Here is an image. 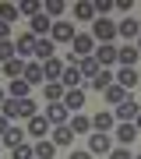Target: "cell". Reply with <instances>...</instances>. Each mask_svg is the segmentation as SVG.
<instances>
[{"mask_svg": "<svg viewBox=\"0 0 141 159\" xmlns=\"http://www.w3.org/2000/svg\"><path fill=\"white\" fill-rule=\"evenodd\" d=\"M0 106H4V89H0Z\"/></svg>", "mask_w": 141, "mask_h": 159, "instance_id": "f6af8a7d", "label": "cell"}, {"mask_svg": "<svg viewBox=\"0 0 141 159\" xmlns=\"http://www.w3.org/2000/svg\"><path fill=\"white\" fill-rule=\"evenodd\" d=\"M74 18H81V21H95V4H88V0L74 4Z\"/></svg>", "mask_w": 141, "mask_h": 159, "instance_id": "ffe728a7", "label": "cell"}, {"mask_svg": "<svg viewBox=\"0 0 141 159\" xmlns=\"http://www.w3.org/2000/svg\"><path fill=\"white\" fill-rule=\"evenodd\" d=\"M4 142L11 145V148H18V145H25V131H18V127H7V134H4Z\"/></svg>", "mask_w": 141, "mask_h": 159, "instance_id": "1f68e13d", "label": "cell"}, {"mask_svg": "<svg viewBox=\"0 0 141 159\" xmlns=\"http://www.w3.org/2000/svg\"><path fill=\"white\" fill-rule=\"evenodd\" d=\"M138 25H141V21H138Z\"/></svg>", "mask_w": 141, "mask_h": 159, "instance_id": "c3c4849f", "label": "cell"}, {"mask_svg": "<svg viewBox=\"0 0 141 159\" xmlns=\"http://www.w3.org/2000/svg\"><path fill=\"white\" fill-rule=\"evenodd\" d=\"M60 74H64V64L56 60V57L42 64V78H46V81H56V78H60Z\"/></svg>", "mask_w": 141, "mask_h": 159, "instance_id": "2e32d148", "label": "cell"}, {"mask_svg": "<svg viewBox=\"0 0 141 159\" xmlns=\"http://www.w3.org/2000/svg\"><path fill=\"white\" fill-rule=\"evenodd\" d=\"M113 7H117V4H113V0H99V4H95V14H109Z\"/></svg>", "mask_w": 141, "mask_h": 159, "instance_id": "ab89813d", "label": "cell"}, {"mask_svg": "<svg viewBox=\"0 0 141 159\" xmlns=\"http://www.w3.org/2000/svg\"><path fill=\"white\" fill-rule=\"evenodd\" d=\"M7 127H11V120H7L4 113H0V138H4V134H7Z\"/></svg>", "mask_w": 141, "mask_h": 159, "instance_id": "60d3db41", "label": "cell"}, {"mask_svg": "<svg viewBox=\"0 0 141 159\" xmlns=\"http://www.w3.org/2000/svg\"><path fill=\"white\" fill-rule=\"evenodd\" d=\"M134 127H138V134H141V113H138V117H134Z\"/></svg>", "mask_w": 141, "mask_h": 159, "instance_id": "ee69618b", "label": "cell"}, {"mask_svg": "<svg viewBox=\"0 0 141 159\" xmlns=\"http://www.w3.org/2000/svg\"><path fill=\"white\" fill-rule=\"evenodd\" d=\"M138 113H141V110H138V102H134V99L127 96L124 102H117V113H113V117H117L120 124H130V120H134Z\"/></svg>", "mask_w": 141, "mask_h": 159, "instance_id": "7a4b0ae2", "label": "cell"}, {"mask_svg": "<svg viewBox=\"0 0 141 159\" xmlns=\"http://www.w3.org/2000/svg\"><path fill=\"white\" fill-rule=\"evenodd\" d=\"M64 106H67V110H81V106H85V92H81V89L64 92Z\"/></svg>", "mask_w": 141, "mask_h": 159, "instance_id": "ac0fdd59", "label": "cell"}, {"mask_svg": "<svg viewBox=\"0 0 141 159\" xmlns=\"http://www.w3.org/2000/svg\"><path fill=\"white\" fill-rule=\"evenodd\" d=\"M71 159H92V152H88V148H81V152H71Z\"/></svg>", "mask_w": 141, "mask_h": 159, "instance_id": "b9f144b4", "label": "cell"}, {"mask_svg": "<svg viewBox=\"0 0 141 159\" xmlns=\"http://www.w3.org/2000/svg\"><path fill=\"white\" fill-rule=\"evenodd\" d=\"M67 127L74 131V134H85V131H88V127H92V120H88V117H74V120H71V124H67Z\"/></svg>", "mask_w": 141, "mask_h": 159, "instance_id": "e575fe53", "label": "cell"}, {"mask_svg": "<svg viewBox=\"0 0 141 159\" xmlns=\"http://www.w3.org/2000/svg\"><path fill=\"white\" fill-rule=\"evenodd\" d=\"M78 71H81V78H85V74H92V78H95L102 67H99V60H95V57H81V60H78Z\"/></svg>", "mask_w": 141, "mask_h": 159, "instance_id": "603a6c76", "label": "cell"}, {"mask_svg": "<svg viewBox=\"0 0 141 159\" xmlns=\"http://www.w3.org/2000/svg\"><path fill=\"white\" fill-rule=\"evenodd\" d=\"M138 57H141V53H138V46H120V50H117V60L124 64V67H134Z\"/></svg>", "mask_w": 141, "mask_h": 159, "instance_id": "30bf717a", "label": "cell"}, {"mask_svg": "<svg viewBox=\"0 0 141 159\" xmlns=\"http://www.w3.org/2000/svg\"><path fill=\"white\" fill-rule=\"evenodd\" d=\"M138 53H141V35H138Z\"/></svg>", "mask_w": 141, "mask_h": 159, "instance_id": "bcb514c9", "label": "cell"}, {"mask_svg": "<svg viewBox=\"0 0 141 159\" xmlns=\"http://www.w3.org/2000/svg\"><path fill=\"white\" fill-rule=\"evenodd\" d=\"M53 50H56V43H53V39H39V43H35V57H39L42 64H46V60H53Z\"/></svg>", "mask_w": 141, "mask_h": 159, "instance_id": "d6986e66", "label": "cell"}, {"mask_svg": "<svg viewBox=\"0 0 141 159\" xmlns=\"http://www.w3.org/2000/svg\"><path fill=\"white\" fill-rule=\"evenodd\" d=\"M4 117H7V120H18V102H14V99L4 102Z\"/></svg>", "mask_w": 141, "mask_h": 159, "instance_id": "74e56055", "label": "cell"}, {"mask_svg": "<svg viewBox=\"0 0 141 159\" xmlns=\"http://www.w3.org/2000/svg\"><path fill=\"white\" fill-rule=\"evenodd\" d=\"M109 85H113V74L109 71H99L95 78H92V89H95V92H106Z\"/></svg>", "mask_w": 141, "mask_h": 159, "instance_id": "4316f807", "label": "cell"}, {"mask_svg": "<svg viewBox=\"0 0 141 159\" xmlns=\"http://www.w3.org/2000/svg\"><path fill=\"white\" fill-rule=\"evenodd\" d=\"M74 35H78V32L71 29V21H53V32H50V39H53L56 46H60V43H74Z\"/></svg>", "mask_w": 141, "mask_h": 159, "instance_id": "3957f363", "label": "cell"}, {"mask_svg": "<svg viewBox=\"0 0 141 159\" xmlns=\"http://www.w3.org/2000/svg\"><path fill=\"white\" fill-rule=\"evenodd\" d=\"M109 159H134V156H130V145H124V148H109Z\"/></svg>", "mask_w": 141, "mask_h": 159, "instance_id": "f35d334b", "label": "cell"}, {"mask_svg": "<svg viewBox=\"0 0 141 159\" xmlns=\"http://www.w3.org/2000/svg\"><path fill=\"white\" fill-rule=\"evenodd\" d=\"M113 142H109V134H102V131H95V134L88 138V152L92 156H102V152H109Z\"/></svg>", "mask_w": 141, "mask_h": 159, "instance_id": "52a82bcc", "label": "cell"}, {"mask_svg": "<svg viewBox=\"0 0 141 159\" xmlns=\"http://www.w3.org/2000/svg\"><path fill=\"white\" fill-rule=\"evenodd\" d=\"M92 50H95V39H92V35H85V32H78L74 35V57H92Z\"/></svg>", "mask_w": 141, "mask_h": 159, "instance_id": "5b68a950", "label": "cell"}, {"mask_svg": "<svg viewBox=\"0 0 141 159\" xmlns=\"http://www.w3.org/2000/svg\"><path fill=\"white\" fill-rule=\"evenodd\" d=\"M113 120H117L113 113H95V117H92V127H95V131H109Z\"/></svg>", "mask_w": 141, "mask_h": 159, "instance_id": "f546056e", "label": "cell"}, {"mask_svg": "<svg viewBox=\"0 0 141 159\" xmlns=\"http://www.w3.org/2000/svg\"><path fill=\"white\" fill-rule=\"evenodd\" d=\"M14 159H35V148L32 145H18L14 148Z\"/></svg>", "mask_w": 141, "mask_h": 159, "instance_id": "8d00e7d4", "label": "cell"}, {"mask_svg": "<svg viewBox=\"0 0 141 159\" xmlns=\"http://www.w3.org/2000/svg\"><path fill=\"white\" fill-rule=\"evenodd\" d=\"M18 102V117H25V120H32L35 113H39V110H35V102L32 99H14Z\"/></svg>", "mask_w": 141, "mask_h": 159, "instance_id": "d4e9b609", "label": "cell"}, {"mask_svg": "<svg viewBox=\"0 0 141 159\" xmlns=\"http://www.w3.org/2000/svg\"><path fill=\"white\" fill-rule=\"evenodd\" d=\"M117 35H124V39L130 43V39H138V35H141V25L134 21V18H124V21L117 25Z\"/></svg>", "mask_w": 141, "mask_h": 159, "instance_id": "9c48e42d", "label": "cell"}, {"mask_svg": "<svg viewBox=\"0 0 141 159\" xmlns=\"http://www.w3.org/2000/svg\"><path fill=\"white\" fill-rule=\"evenodd\" d=\"M7 32H11V25H7V21H0V43L7 39Z\"/></svg>", "mask_w": 141, "mask_h": 159, "instance_id": "7bdbcfd3", "label": "cell"}, {"mask_svg": "<svg viewBox=\"0 0 141 159\" xmlns=\"http://www.w3.org/2000/svg\"><path fill=\"white\" fill-rule=\"evenodd\" d=\"M134 138H138V127H134V124H120V127H117V142H120V145H130Z\"/></svg>", "mask_w": 141, "mask_h": 159, "instance_id": "7402d4cb", "label": "cell"}, {"mask_svg": "<svg viewBox=\"0 0 141 159\" xmlns=\"http://www.w3.org/2000/svg\"><path fill=\"white\" fill-rule=\"evenodd\" d=\"M35 43H39V39H35L32 32H25V35H18V43H14V50L21 53V57H28V53H35Z\"/></svg>", "mask_w": 141, "mask_h": 159, "instance_id": "7c38bea8", "label": "cell"}, {"mask_svg": "<svg viewBox=\"0 0 141 159\" xmlns=\"http://www.w3.org/2000/svg\"><path fill=\"white\" fill-rule=\"evenodd\" d=\"M25 81H28V85H46L42 64H25Z\"/></svg>", "mask_w": 141, "mask_h": 159, "instance_id": "5bb4252c", "label": "cell"}, {"mask_svg": "<svg viewBox=\"0 0 141 159\" xmlns=\"http://www.w3.org/2000/svg\"><path fill=\"white\" fill-rule=\"evenodd\" d=\"M102 96H106V99H109V102H124V99H127V96H130V92H127V89H124V85H109V89H106V92H102Z\"/></svg>", "mask_w": 141, "mask_h": 159, "instance_id": "83f0119b", "label": "cell"}, {"mask_svg": "<svg viewBox=\"0 0 141 159\" xmlns=\"http://www.w3.org/2000/svg\"><path fill=\"white\" fill-rule=\"evenodd\" d=\"M64 92H67V89H64L60 81H46V85H42V96L50 99V102H60V99H64Z\"/></svg>", "mask_w": 141, "mask_h": 159, "instance_id": "e0dca14e", "label": "cell"}, {"mask_svg": "<svg viewBox=\"0 0 141 159\" xmlns=\"http://www.w3.org/2000/svg\"><path fill=\"white\" fill-rule=\"evenodd\" d=\"M99 67H106V64H113V60H117V46H99Z\"/></svg>", "mask_w": 141, "mask_h": 159, "instance_id": "4dcf8cb0", "label": "cell"}, {"mask_svg": "<svg viewBox=\"0 0 141 159\" xmlns=\"http://www.w3.org/2000/svg\"><path fill=\"white\" fill-rule=\"evenodd\" d=\"M18 11H21V14H42V4H35V0H25V4H18Z\"/></svg>", "mask_w": 141, "mask_h": 159, "instance_id": "d590c367", "label": "cell"}, {"mask_svg": "<svg viewBox=\"0 0 141 159\" xmlns=\"http://www.w3.org/2000/svg\"><path fill=\"white\" fill-rule=\"evenodd\" d=\"M113 35H117V25H113L109 18H95V21H92V39H99L102 46H106Z\"/></svg>", "mask_w": 141, "mask_h": 159, "instance_id": "6da1fadb", "label": "cell"}, {"mask_svg": "<svg viewBox=\"0 0 141 159\" xmlns=\"http://www.w3.org/2000/svg\"><path fill=\"white\" fill-rule=\"evenodd\" d=\"M64 11H67L64 0H46V4H42V14L46 18H56V14H64Z\"/></svg>", "mask_w": 141, "mask_h": 159, "instance_id": "cb8c5ba5", "label": "cell"}, {"mask_svg": "<svg viewBox=\"0 0 141 159\" xmlns=\"http://www.w3.org/2000/svg\"><path fill=\"white\" fill-rule=\"evenodd\" d=\"M18 14H21V11H18V4H0V21H7V25H11Z\"/></svg>", "mask_w": 141, "mask_h": 159, "instance_id": "d6a6232c", "label": "cell"}, {"mask_svg": "<svg viewBox=\"0 0 141 159\" xmlns=\"http://www.w3.org/2000/svg\"><path fill=\"white\" fill-rule=\"evenodd\" d=\"M60 85L64 89H81V71H78V64H64V74H60Z\"/></svg>", "mask_w": 141, "mask_h": 159, "instance_id": "277c9868", "label": "cell"}, {"mask_svg": "<svg viewBox=\"0 0 141 159\" xmlns=\"http://www.w3.org/2000/svg\"><path fill=\"white\" fill-rule=\"evenodd\" d=\"M7 92H11V99H28V92H32V85H28L25 78H14L11 85H7Z\"/></svg>", "mask_w": 141, "mask_h": 159, "instance_id": "4fadbf2b", "label": "cell"}, {"mask_svg": "<svg viewBox=\"0 0 141 159\" xmlns=\"http://www.w3.org/2000/svg\"><path fill=\"white\" fill-rule=\"evenodd\" d=\"M117 85H124V89L130 92V89L138 85V71H134V67H124V71L117 74Z\"/></svg>", "mask_w": 141, "mask_h": 159, "instance_id": "44dd1931", "label": "cell"}, {"mask_svg": "<svg viewBox=\"0 0 141 159\" xmlns=\"http://www.w3.org/2000/svg\"><path fill=\"white\" fill-rule=\"evenodd\" d=\"M134 159H141V152H138V156H134Z\"/></svg>", "mask_w": 141, "mask_h": 159, "instance_id": "7dc6e473", "label": "cell"}, {"mask_svg": "<svg viewBox=\"0 0 141 159\" xmlns=\"http://www.w3.org/2000/svg\"><path fill=\"white\" fill-rule=\"evenodd\" d=\"M46 131H50V120H46V117L35 113L32 120H28V134H32V138H39V142H42V134H46Z\"/></svg>", "mask_w": 141, "mask_h": 159, "instance_id": "8fae6325", "label": "cell"}, {"mask_svg": "<svg viewBox=\"0 0 141 159\" xmlns=\"http://www.w3.org/2000/svg\"><path fill=\"white\" fill-rule=\"evenodd\" d=\"M4 74H7L11 81H14V78H25V60H21V57L7 60V64H4Z\"/></svg>", "mask_w": 141, "mask_h": 159, "instance_id": "9a60e30c", "label": "cell"}, {"mask_svg": "<svg viewBox=\"0 0 141 159\" xmlns=\"http://www.w3.org/2000/svg\"><path fill=\"white\" fill-rule=\"evenodd\" d=\"M71 138H74V131L67 124H60V127L53 131V145H71Z\"/></svg>", "mask_w": 141, "mask_h": 159, "instance_id": "484cf974", "label": "cell"}, {"mask_svg": "<svg viewBox=\"0 0 141 159\" xmlns=\"http://www.w3.org/2000/svg\"><path fill=\"white\" fill-rule=\"evenodd\" d=\"M50 32H53V18L35 14L32 18V35H35V39H50Z\"/></svg>", "mask_w": 141, "mask_h": 159, "instance_id": "8992f818", "label": "cell"}, {"mask_svg": "<svg viewBox=\"0 0 141 159\" xmlns=\"http://www.w3.org/2000/svg\"><path fill=\"white\" fill-rule=\"evenodd\" d=\"M32 148H35V159H53V152H56L53 142H35Z\"/></svg>", "mask_w": 141, "mask_h": 159, "instance_id": "f1b7e54d", "label": "cell"}, {"mask_svg": "<svg viewBox=\"0 0 141 159\" xmlns=\"http://www.w3.org/2000/svg\"><path fill=\"white\" fill-rule=\"evenodd\" d=\"M46 120H50V124H67V106H64V102H50V106H46V113H42Z\"/></svg>", "mask_w": 141, "mask_h": 159, "instance_id": "ba28073f", "label": "cell"}, {"mask_svg": "<svg viewBox=\"0 0 141 159\" xmlns=\"http://www.w3.org/2000/svg\"><path fill=\"white\" fill-rule=\"evenodd\" d=\"M14 53H18V50H14V43H11V39H4V43H0V64L14 60Z\"/></svg>", "mask_w": 141, "mask_h": 159, "instance_id": "836d02e7", "label": "cell"}]
</instances>
